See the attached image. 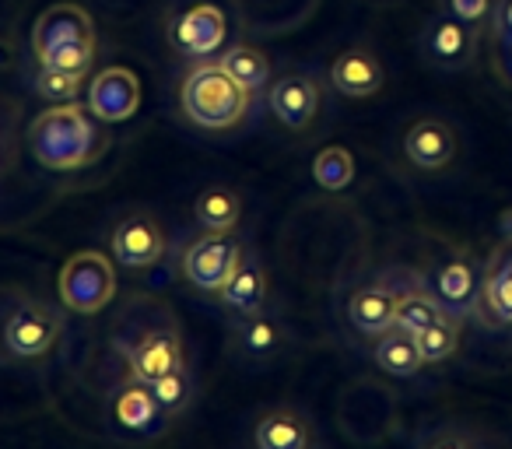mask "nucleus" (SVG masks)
Listing matches in <instances>:
<instances>
[{
    "mask_svg": "<svg viewBox=\"0 0 512 449\" xmlns=\"http://www.w3.org/2000/svg\"><path fill=\"white\" fill-rule=\"evenodd\" d=\"M249 95L253 92H246L221 64H200L186 74L183 88H179V106H183L186 120L197 127L228 130L249 113Z\"/></svg>",
    "mask_w": 512,
    "mask_h": 449,
    "instance_id": "f03ea898",
    "label": "nucleus"
},
{
    "mask_svg": "<svg viewBox=\"0 0 512 449\" xmlns=\"http://www.w3.org/2000/svg\"><path fill=\"white\" fill-rule=\"evenodd\" d=\"M109 250L113 260L127 271H144V267L158 264L165 257V232L158 229V221L151 214H127L116 221L113 236H109Z\"/></svg>",
    "mask_w": 512,
    "mask_h": 449,
    "instance_id": "0eeeda50",
    "label": "nucleus"
},
{
    "mask_svg": "<svg viewBox=\"0 0 512 449\" xmlns=\"http://www.w3.org/2000/svg\"><path fill=\"white\" fill-rule=\"evenodd\" d=\"M85 88V74L81 71H57V67H43L39 64V74H36V92L43 99H50L53 106L60 102H74Z\"/></svg>",
    "mask_w": 512,
    "mask_h": 449,
    "instance_id": "cd10ccee",
    "label": "nucleus"
},
{
    "mask_svg": "<svg viewBox=\"0 0 512 449\" xmlns=\"http://www.w3.org/2000/svg\"><path fill=\"white\" fill-rule=\"evenodd\" d=\"M116 295V267L106 253L81 250L60 267V302L71 313L95 316L113 302Z\"/></svg>",
    "mask_w": 512,
    "mask_h": 449,
    "instance_id": "7ed1b4c3",
    "label": "nucleus"
},
{
    "mask_svg": "<svg viewBox=\"0 0 512 449\" xmlns=\"http://www.w3.org/2000/svg\"><path fill=\"white\" fill-rule=\"evenodd\" d=\"M221 67L246 92H260L271 81V60H267L264 50H256V46H232V50H225L221 53Z\"/></svg>",
    "mask_w": 512,
    "mask_h": 449,
    "instance_id": "b1692460",
    "label": "nucleus"
},
{
    "mask_svg": "<svg viewBox=\"0 0 512 449\" xmlns=\"http://www.w3.org/2000/svg\"><path fill=\"white\" fill-rule=\"evenodd\" d=\"M439 316H442V306L435 302V295L428 292V288H407L397 299V320H393V327L418 337L421 330L432 327Z\"/></svg>",
    "mask_w": 512,
    "mask_h": 449,
    "instance_id": "393cba45",
    "label": "nucleus"
},
{
    "mask_svg": "<svg viewBox=\"0 0 512 449\" xmlns=\"http://www.w3.org/2000/svg\"><path fill=\"white\" fill-rule=\"evenodd\" d=\"M446 4H449V15L467 25H481L491 8V0H446Z\"/></svg>",
    "mask_w": 512,
    "mask_h": 449,
    "instance_id": "7c9ffc66",
    "label": "nucleus"
},
{
    "mask_svg": "<svg viewBox=\"0 0 512 449\" xmlns=\"http://www.w3.org/2000/svg\"><path fill=\"white\" fill-rule=\"evenodd\" d=\"M481 316L491 327H512V236L488 257L481 271Z\"/></svg>",
    "mask_w": 512,
    "mask_h": 449,
    "instance_id": "ddd939ff",
    "label": "nucleus"
},
{
    "mask_svg": "<svg viewBox=\"0 0 512 449\" xmlns=\"http://www.w3.org/2000/svg\"><path fill=\"white\" fill-rule=\"evenodd\" d=\"M428 292L435 295V302L442 306V313L449 316H467L477 309V299H481V274L470 264L467 257H453L446 264H439L432 274H428Z\"/></svg>",
    "mask_w": 512,
    "mask_h": 449,
    "instance_id": "9d476101",
    "label": "nucleus"
},
{
    "mask_svg": "<svg viewBox=\"0 0 512 449\" xmlns=\"http://www.w3.org/2000/svg\"><path fill=\"white\" fill-rule=\"evenodd\" d=\"M397 299L400 292L393 285H362L348 299V320L358 334L379 337L397 320Z\"/></svg>",
    "mask_w": 512,
    "mask_h": 449,
    "instance_id": "dca6fc26",
    "label": "nucleus"
},
{
    "mask_svg": "<svg viewBox=\"0 0 512 449\" xmlns=\"http://www.w3.org/2000/svg\"><path fill=\"white\" fill-rule=\"evenodd\" d=\"M60 334H64V323L43 302H22V306L11 309L8 323H4V344L18 358L50 355L57 348Z\"/></svg>",
    "mask_w": 512,
    "mask_h": 449,
    "instance_id": "39448f33",
    "label": "nucleus"
},
{
    "mask_svg": "<svg viewBox=\"0 0 512 449\" xmlns=\"http://www.w3.org/2000/svg\"><path fill=\"white\" fill-rule=\"evenodd\" d=\"M281 341H285V330H281V323L274 320V316H267L264 309L242 316L232 327V348L239 351L242 358H249V362L271 358L274 351L281 348Z\"/></svg>",
    "mask_w": 512,
    "mask_h": 449,
    "instance_id": "4be33fe9",
    "label": "nucleus"
},
{
    "mask_svg": "<svg viewBox=\"0 0 512 449\" xmlns=\"http://www.w3.org/2000/svg\"><path fill=\"white\" fill-rule=\"evenodd\" d=\"M372 358H376V365L386 372V376H397V379L418 376V372L428 365L418 348V337L407 334V330H400V327H390L386 334L376 337Z\"/></svg>",
    "mask_w": 512,
    "mask_h": 449,
    "instance_id": "412c9836",
    "label": "nucleus"
},
{
    "mask_svg": "<svg viewBox=\"0 0 512 449\" xmlns=\"http://www.w3.org/2000/svg\"><path fill=\"white\" fill-rule=\"evenodd\" d=\"M495 32L505 46H512V0H498L495 11Z\"/></svg>",
    "mask_w": 512,
    "mask_h": 449,
    "instance_id": "2f4dec72",
    "label": "nucleus"
},
{
    "mask_svg": "<svg viewBox=\"0 0 512 449\" xmlns=\"http://www.w3.org/2000/svg\"><path fill=\"white\" fill-rule=\"evenodd\" d=\"M256 449H313V421L295 407H274L256 421Z\"/></svg>",
    "mask_w": 512,
    "mask_h": 449,
    "instance_id": "6ab92c4d",
    "label": "nucleus"
},
{
    "mask_svg": "<svg viewBox=\"0 0 512 449\" xmlns=\"http://www.w3.org/2000/svg\"><path fill=\"white\" fill-rule=\"evenodd\" d=\"M271 113L288 130H306L320 113V85L306 74H285L271 85Z\"/></svg>",
    "mask_w": 512,
    "mask_h": 449,
    "instance_id": "4468645a",
    "label": "nucleus"
},
{
    "mask_svg": "<svg viewBox=\"0 0 512 449\" xmlns=\"http://www.w3.org/2000/svg\"><path fill=\"white\" fill-rule=\"evenodd\" d=\"M43 67H57V71H81L88 74L95 64V43H71V46H57V50L43 53L39 57Z\"/></svg>",
    "mask_w": 512,
    "mask_h": 449,
    "instance_id": "c756f323",
    "label": "nucleus"
},
{
    "mask_svg": "<svg viewBox=\"0 0 512 449\" xmlns=\"http://www.w3.org/2000/svg\"><path fill=\"white\" fill-rule=\"evenodd\" d=\"M120 351L127 358V376L141 379V383H155V379L186 365L183 337L169 320L155 323V327H141L130 341H120Z\"/></svg>",
    "mask_w": 512,
    "mask_h": 449,
    "instance_id": "20e7f679",
    "label": "nucleus"
},
{
    "mask_svg": "<svg viewBox=\"0 0 512 449\" xmlns=\"http://www.w3.org/2000/svg\"><path fill=\"white\" fill-rule=\"evenodd\" d=\"M383 81V64L369 50H344L330 64V85H334V92L348 95V99H369V95H376L383 88Z\"/></svg>",
    "mask_w": 512,
    "mask_h": 449,
    "instance_id": "a211bd4d",
    "label": "nucleus"
},
{
    "mask_svg": "<svg viewBox=\"0 0 512 449\" xmlns=\"http://www.w3.org/2000/svg\"><path fill=\"white\" fill-rule=\"evenodd\" d=\"M425 449H474V442L463 439V435H456V432H442V435H435Z\"/></svg>",
    "mask_w": 512,
    "mask_h": 449,
    "instance_id": "473e14b6",
    "label": "nucleus"
},
{
    "mask_svg": "<svg viewBox=\"0 0 512 449\" xmlns=\"http://www.w3.org/2000/svg\"><path fill=\"white\" fill-rule=\"evenodd\" d=\"M88 109L102 123H123L141 106V81L130 67H106L88 81Z\"/></svg>",
    "mask_w": 512,
    "mask_h": 449,
    "instance_id": "6e6552de",
    "label": "nucleus"
},
{
    "mask_svg": "<svg viewBox=\"0 0 512 449\" xmlns=\"http://www.w3.org/2000/svg\"><path fill=\"white\" fill-rule=\"evenodd\" d=\"M29 144L39 165L53 172L85 169L106 151V137L95 127L92 109L78 102H60L39 113L29 127Z\"/></svg>",
    "mask_w": 512,
    "mask_h": 449,
    "instance_id": "f257e3e1",
    "label": "nucleus"
},
{
    "mask_svg": "<svg viewBox=\"0 0 512 449\" xmlns=\"http://www.w3.org/2000/svg\"><path fill=\"white\" fill-rule=\"evenodd\" d=\"M221 302H225V309H232V313L239 316H249V313H260L267 302V271L264 264L256 257H246L242 253L239 264H235V271L228 274V281L221 285Z\"/></svg>",
    "mask_w": 512,
    "mask_h": 449,
    "instance_id": "aec40b11",
    "label": "nucleus"
},
{
    "mask_svg": "<svg viewBox=\"0 0 512 449\" xmlns=\"http://www.w3.org/2000/svg\"><path fill=\"white\" fill-rule=\"evenodd\" d=\"M425 53L435 67H446V71L467 67L470 57H474V32H470V25L460 22V18L442 15L428 25Z\"/></svg>",
    "mask_w": 512,
    "mask_h": 449,
    "instance_id": "f3484780",
    "label": "nucleus"
},
{
    "mask_svg": "<svg viewBox=\"0 0 512 449\" xmlns=\"http://www.w3.org/2000/svg\"><path fill=\"white\" fill-rule=\"evenodd\" d=\"M109 414H113V421L123 432L134 435H155L165 425V418H169L162 411V404L155 400V393H151V386L130 376L127 383H120L109 393Z\"/></svg>",
    "mask_w": 512,
    "mask_h": 449,
    "instance_id": "f8f14e48",
    "label": "nucleus"
},
{
    "mask_svg": "<svg viewBox=\"0 0 512 449\" xmlns=\"http://www.w3.org/2000/svg\"><path fill=\"white\" fill-rule=\"evenodd\" d=\"M460 323H463L460 316L442 313L439 320L432 323V327L421 330V334H418V348H421V355H425L428 365L446 362V358L456 355V348H460V334H463Z\"/></svg>",
    "mask_w": 512,
    "mask_h": 449,
    "instance_id": "a878e982",
    "label": "nucleus"
},
{
    "mask_svg": "<svg viewBox=\"0 0 512 449\" xmlns=\"http://www.w3.org/2000/svg\"><path fill=\"white\" fill-rule=\"evenodd\" d=\"M151 393H155V400L162 404L165 414H179L186 411V404L193 400V379H190V369H176L169 372V376L155 379V383H148Z\"/></svg>",
    "mask_w": 512,
    "mask_h": 449,
    "instance_id": "c85d7f7f",
    "label": "nucleus"
},
{
    "mask_svg": "<svg viewBox=\"0 0 512 449\" xmlns=\"http://www.w3.org/2000/svg\"><path fill=\"white\" fill-rule=\"evenodd\" d=\"M71 43H95V22L78 4H53L32 25V50L36 57Z\"/></svg>",
    "mask_w": 512,
    "mask_h": 449,
    "instance_id": "9b49d317",
    "label": "nucleus"
},
{
    "mask_svg": "<svg viewBox=\"0 0 512 449\" xmlns=\"http://www.w3.org/2000/svg\"><path fill=\"white\" fill-rule=\"evenodd\" d=\"M313 179L330 193L348 190L351 179H355V155L341 144H330L313 158Z\"/></svg>",
    "mask_w": 512,
    "mask_h": 449,
    "instance_id": "bb28decb",
    "label": "nucleus"
},
{
    "mask_svg": "<svg viewBox=\"0 0 512 449\" xmlns=\"http://www.w3.org/2000/svg\"><path fill=\"white\" fill-rule=\"evenodd\" d=\"M228 36V18L214 4H197V8L183 11V15L172 22V46H176L183 57L204 60L214 57L221 50Z\"/></svg>",
    "mask_w": 512,
    "mask_h": 449,
    "instance_id": "1a4fd4ad",
    "label": "nucleus"
},
{
    "mask_svg": "<svg viewBox=\"0 0 512 449\" xmlns=\"http://www.w3.org/2000/svg\"><path fill=\"white\" fill-rule=\"evenodd\" d=\"M404 155L414 169H446L456 158V134L449 123L442 120H418L411 130L404 134Z\"/></svg>",
    "mask_w": 512,
    "mask_h": 449,
    "instance_id": "2eb2a0df",
    "label": "nucleus"
},
{
    "mask_svg": "<svg viewBox=\"0 0 512 449\" xmlns=\"http://www.w3.org/2000/svg\"><path fill=\"white\" fill-rule=\"evenodd\" d=\"M193 218H197V225L204 232H218V236H225V232H232L235 225H239L242 200L235 197L228 186H211V190L200 193L197 204H193Z\"/></svg>",
    "mask_w": 512,
    "mask_h": 449,
    "instance_id": "5701e85b",
    "label": "nucleus"
},
{
    "mask_svg": "<svg viewBox=\"0 0 512 449\" xmlns=\"http://www.w3.org/2000/svg\"><path fill=\"white\" fill-rule=\"evenodd\" d=\"M242 250L232 236H218V232H207L204 239H197L193 246H186L183 253V274L197 292H221V285L228 281V274L235 271Z\"/></svg>",
    "mask_w": 512,
    "mask_h": 449,
    "instance_id": "423d86ee",
    "label": "nucleus"
}]
</instances>
